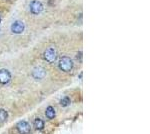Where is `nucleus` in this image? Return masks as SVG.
<instances>
[{"mask_svg":"<svg viewBox=\"0 0 150 134\" xmlns=\"http://www.w3.org/2000/svg\"><path fill=\"white\" fill-rule=\"evenodd\" d=\"M59 69L63 72H69L73 68V61L70 57H62L58 63Z\"/></svg>","mask_w":150,"mask_h":134,"instance_id":"obj_1","label":"nucleus"},{"mask_svg":"<svg viewBox=\"0 0 150 134\" xmlns=\"http://www.w3.org/2000/svg\"><path fill=\"white\" fill-rule=\"evenodd\" d=\"M43 58H44L45 61L49 62V63H52L56 60L57 58V52L54 48L50 47V48H47L46 50L44 51L43 53Z\"/></svg>","mask_w":150,"mask_h":134,"instance_id":"obj_2","label":"nucleus"},{"mask_svg":"<svg viewBox=\"0 0 150 134\" xmlns=\"http://www.w3.org/2000/svg\"><path fill=\"white\" fill-rule=\"evenodd\" d=\"M29 9H30L32 14H40L43 10V4L42 2H40L39 0H32L29 4Z\"/></svg>","mask_w":150,"mask_h":134,"instance_id":"obj_3","label":"nucleus"},{"mask_svg":"<svg viewBox=\"0 0 150 134\" xmlns=\"http://www.w3.org/2000/svg\"><path fill=\"white\" fill-rule=\"evenodd\" d=\"M46 75V70L44 69L43 67L41 66H36L33 68L32 70V76L34 79H37V80H41L43 79Z\"/></svg>","mask_w":150,"mask_h":134,"instance_id":"obj_4","label":"nucleus"},{"mask_svg":"<svg viewBox=\"0 0 150 134\" xmlns=\"http://www.w3.org/2000/svg\"><path fill=\"white\" fill-rule=\"evenodd\" d=\"M24 29H25V25H24V23L20 20L14 21L11 25V31L14 34H21L24 31Z\"/></svg>","mask_w":150,"mask_h":134,"instance_id":"obj_5","label":"nucleus"},{"mask_svg":"<svg viewBox=\"0 0 150 134\" xmlns=\"http://www.w3.org/2000/svg\"><path fill=\"white\" fill-rule=\"evenodd\" d=\"M16 128H17L18 132L20 134H28L30 132V124H29L27 121L22 120V121H20V122H18Z\"/></svg>","mask_w":150,"mask_h":134,"instance_id":"obj_6","label":"nucleus"},{"mask_svg":"<svg viewBox=\"0 0 150 134\" xmlns=\"http://www.w3.org/2000/svg\"><path fill=\"white\" fill-rule=\"evenodd\" d=\"M11 79V74L7 69H0V83L7 84Z\"/></svg>","mask_w":150,"mask_h":134,"instance_id":"obj_7","label":"nucleus"},{"mask_svg":"<svg viewBox=\"0 0 150 134\" xmlns=\"http://www.w3.org/2000/svg\"><path fill=\"white\" fill-rule=\"evenodd\" d=\"M45 115L48 119H53L55 117V110L52 106H48L47 109L45 110Z\"/></svg>","mask_w":150,"mask_h":134,"instance_id":"obj_8","label":"nucleus"},{"mask_svg":"<svg viewBox=\"0 0 150 134\" xmlns=\"http://www.w3.org/2000/svg\"><path fill=\"white\" fill-rule=\"evenodd\" d=\"M34 126H35V128L37 129V130L41 131L43 128H44V122H43L42 119L36 118L35 120H34Z\"/></svg>","mask_w":150,"mask_h":134,"instance_id":"obj_9","label":"nucleus"},{"mask_svg":"<svg viewBox=\"0 0 150 134\" xmlns=\"http://www.w3.org/2000/svg\"><path fill=\"white\" fill-rule=\"evenodd\" d=\"M8 117V113L4 109H0V123H3Z\"/></svg>","mask_w":150,"mask_h":134,"instance_id":"obj_10","label":"nucleus"},{"mask_svg":"<svg viewBox=\"0 0 150 134\" xmlns=\"http://www.w3.org/2000/svg\"><path fill=\"white\" fill-rule=\"evenodd\" d=\"M70 98L69 97H63V98L61 99V101H60V104H61L62 107H67L70 104Z\"/></svg>","mask_w":150,"mask_h":134,"instance_id":"obj_11","label":"nucleus"},{"mask_svg":"<svg viewBox=\"0 0 150 134\" xmlns=\"http://www.w3.org/2000/svg\"><path fill=\"white\" fill-rule=\"evenodd\" d=\"M0 23H1V16H0Z\"/></svg>","mask_w":150,"mask_h":134,"instance_id":"obj_12","label":"nucleus"}]
</instances>
